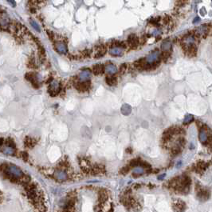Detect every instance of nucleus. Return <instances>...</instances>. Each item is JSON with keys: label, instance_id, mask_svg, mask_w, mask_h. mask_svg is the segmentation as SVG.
Segmentation results:
<instances>
[{"label": "nucleus", "instance_id": "f257e3e1", "mask_svg": "<svg viewBox=\"0 0 212 212\" xmlns=\"http://www.w3.org/2000/svg\"><path fill=\"white\" fill-rule=\"evenodd\" d=\"M25 79L32 84L34 88L39 87V80L38 79V74L34 72H27L25 74Z\"/></svg>", "mask_w": 212, "mask_h": 212}, {"label": "nucleus", "instance_id": "f03ea898", "mask_svg": "<svg viewBox=\"0 0 212 212\" xmlns=\"http://www.w3.org/2000/svg\"><path fill=\"white\" fill-rule=\"evenodd\" d=\"M91 86V82L89 80L87 81H77L74 82V86L75 88L80 92H85L87 91Z\"/></svg>", "mask_w": 212, "mask_h": 212}, {"label": "nucleus", "instance_id": "7ed1b4c3", "mask_svg": "<svg viewBox=\"0 0 212 212\" xmlns=\"http://www.w3.org/2000/svg\"><path fill=\"white\" fill-rule=\"evenodd\" d=\"M60 91H61L60 83L58 82H54V81H53L50 83L48 88V92L51 96H56L59 93Z\"/></svg>", "mask_w": 212, "mask_h": 212}, {"label": "nucleus", "instance_id": "20e7f679", "mask_svg": "<svg viewBox=\"0 0 212 212\" xmlns=\"http://www.w3.org/2000/svg\"><path fill=\"white\" fill-rule=\"evenodd\" d=\"M128 44L132 48H136L139 45V38L135 34H131L128 37Z\"/></svg>", "mask_w": 212, "mask_h": 212}, {"label": "nucleus", "instance_id": "39448f33", "mask_svg": "<svg viewBox=\"0 0 212 212\" xmlns=\"http://www.w3.org/2000/svg\"><path fill=\"white\" fill-rule=\"evenodd\" d=\"M208 165H209L208 163H205L203 161H198L195 166V171L198 174H202L207 170V168L208 167Z\"/></svg>", "mask_w": 212, "mask_h": 212}, {"label": "nucleus", "instance_id": "423d86ee", "mask_svg": "<svg viewBox=\"0 0 212 212\" xmlns=\"http://www.w3.org/2000/svg\"><path fill=\"white\" fill-rule=\"evenodd\" d=\"M96 49H97V52L94 54V58L95 59L102 58L103 56L105 54V53H106V48H105V46L104 44L97 45L96 46Z\"/></svg>", "mask_w": 212, "mask_h": 212}, {"label": "nucleus", "instance_id": "0eeeda50", "mask_svg": "<svg viewBox=\"0 0 212 212\" xmlns=\"http://www.w3.org/2000/svg\"><path fill=\"white\" fill-rule=\"evenodd\" d=\"M173 208L176 212H183L186 209V203L181 200H177L174 203Z\"/></svg>", "mask_w": 212, "mask_h": 212}, {"label": "nucleus", "instance_id": "6e6552de", "mask_svg": "<svg viewBox=\"0 0 212 212\" xmlns=\"http://www.w3.org/2000/svg\"><path fill=\"white\" fill-rule=\"evenodd\" d=\"M8 171L10 173V174L15 177H21L22 175V171L18 168V166H15V165H12L8 168Z\"/></svg>", "mask_w": 212, "mask_h": 212}, {"label": "nucleus", "instance_id": "1a4fd4ad", "mask_svg": "<svg viewBox=\"0 0 212 212\" xmlns=\"http://www.w3.org/2000/svg\"><path fill=\"white\" fill-rule=\"evenodd\" d=\"M209 192L207 190H206L204 188H201L199 187L198 191L197 190V196L198 198H199L202 200H207V199L209 198Z\"/></svg>", "mask_w": 212, "mask_h": 212}, {"label": "nucleus", "instance_id": "9d476101", "mask_svg": "<svg viewBox=\"0 0 212 212\" xmlns=\"http://www.w3.org/2000/svg\"><path fill=\"white\" fill-rule=\"evenodd\" d=\"M105 71V67L103 64H96L92 66V73L95 75H100V74H104Z\"/></svg>", "mask_w": 212, "mask_h": 212}, {"label": "nucleus", "instance_id": "9b49d317", "mask_svg": "<svg viewBox=\"0 0 212 212\" xmlns=\"http://www.w3.org/2000/svg\"><path fill=\"white\" fill-rule=\"evenodd\" d=\"M55 50L61 54H65L67 52V46L63 42H57L55 44Z\"/></svg>", "mask_w": 212, "mask_h": 212}, {"label": "nucleus", "instance_id": "f8f14e48", "mask_svg": "<svg viewBox=\"0 0 212 212\" xmlns=\"http://www.w3.org/2000/svg\"><path fill=\"white\" fill-rule=\"evenodd\" d=\"M105 82L110 86H116L117 84V78L114 75H110V74H109L105 78Z\"/></svg>", "mask_w": 212, "mask_h": 212}, {"label": "nucleus", "instance_id": "ddd939ff", "mask_svg": "<svg viewBox=\"0 0 212 212\" xmlns=\"http://www.w3.org/2000/svg\"><path fill=\"white\" fill-rule=\"evenodd\" d=\"M109 54L113 56H121L124 54V49L120 47H113L111 48Z\"/></svg>", "mask_w": 212, "mask_h": 212}, {"label": "nucleus", "instance_id": "4468645a", "mask_svg": "<svg viewBox=\"0 0 212 212\" xmlns=\"http://www.w3.org/2000/svg\"><path fill=\"white\" fill-rule=\"evenodd\" d=\"M105 71L109 74H110V75H114V74H116L117 72L116 67L111 63L107 65V66L105 67Z\"/></svg>", "mask_w": 212, "mask_h": 212}, {"label": "nucleus", "instance_id": "2eb2a0df", "mask_svg": "<svg viewBox=\"0 0 212 212\" xmlns=\"http://www.w3.org/2000/svg\"><path fill=\"white\" fill-rule=\"evenodd\" d=\"M55 178H57L58 180L63 181V180H65L67 178V175H66V174L64 171H58L57 172L55 173Z\"/></svg>", "mask_w": 212, "mask_h": 212}, {"label": "nucleus", "instance_id": "dca6fc26", "mask_svg": "<svg viewBox=\"0 0 212 212\" xmlns=\"http://www.w3.org/2000/svg\"><path fill=\"white\" fill-rule=\"evenodd\" d=\"M207 139H208V135L207 133V130H201L200 133H199V140H200L201 142L204 143L207 141Z\"/></svg>", "mask_w": 212, "mask_h": 212}, {"label": "nucleus", "instance_id": "f3484780", "mask_svg": "<svg viewBox=\"0 0 212 212\" xmlns=\"http://www.w3.org/2000/svg\"><path fill=\"white\" fill-rule=\"evenodd\" d=\"M131 110H132V108L128 104H124L121 107V113L124 115H128L131 113Z\"/></svg>", "mask_w": 212, "mask_h": 212}, {"label": "nucleus", "instance_id": "a211bd4d", "mask_svg": "<svg viewBox=\"0 0 212 212\" xmlns=\"http://www.w3.org/2000/svg\"><path fill=\"white\" fill-rule=\"evenodd\" d=\"M144 168L140 167V166H137L133 170L132 174H134V175H141V174H144Z\"/></svg>", "mask_w": 212, "mask_h": 212}, {"label": "nucleus", "instance_id": "6ab92c4d", "mask_svg": "<svg viewBox=\"0 0 212 212\" xmlns=\"http://www.w3.org/2000/svg\"><path fill=\"white\" fill-rule=\"evenodd\" d=\"M171 56V52L170 51H163V53H162L160 54V59L163 60L164 62H167V60L169 59V57Z\"/></svg>", "mask_w": 212, "mask_h": 212}, {"label": "nucleus", "instance_id": "aec40b11", "mask_svg": "<svg viewBox=\"0 0 212 212\" xmlns=\"http://www.w3.org/2000/svg\"><path fill=\"white\" fill-rule=\"evenodd\" d=\"M171 42H169L168 41H166V42H163V44L161 46V49L163 50L164 51H167L171 49Z\"/></svg>", "mask_w": 212, "mask_h": 212}, {"label": "nucleus", "instance_id": "412c9836", "mask_svg": "<svg viewBox=\"0 0 212 212\" xmlns=\"http://www.w3.org/2000/svg\"><path fill=\"white\" fill-rule=\"evenodd\" d=\"M3 152L6 154L11 155V154H14V149L12 148L11 147H5L3 149Z\"/></svg>", "mask_w": 212, "mask_h": 212}, {"label": "nucleus", "instance_id": "4be33fe9", "mask_svg": "<svg viewBox=\"0 0 212 212\" xmlns=\"http://www.w3.org/2000/svg\"><path fill=\"white\" fill-rule=\"evenodd\" d=\"M27 66L29 68H35L36 67V63H35V59L34 57H31L29 59L28 63H27Z\"/></svg>", "mask_w": 212, "mask_h": 212}, {"label": "nucleus", "instance_id": "5701e85b", "mask_svg": "<svg viewBox=\"0 0 212 212\" xmlns=\"http://www.w3.org/2000/svg\"><path fill=\"white\" fill-rule=\"evenodd\" d=\"M160 20H161V18L158 17V18H151L150 21H149V23H150L151 24H152L153 26L158 27L159 26V22Z\"/></svg>", "mask_w": 212, "mask_h": 212}, {"label": "nucleus", "instance_id": "b1692460", "mask_svg": "<svg viewBox=\"0 0 212 212\" xmlns=\"http://www.w3.org/2000/svg\"><path fill=\"white\" fill-rule=\"evenodd\" d=\"M187 3H188V0H177L176 2V7H183Z\"/></svg>", "mask_w": 212, "mask_h": 212}, {"label": "nucleus", "instance_id": "393cba45", "mask_svg": "<svg viewBox=\"0 0 212 212\" xmlns=\"http://www.w3.org/2000/svg\"><path fill=\"white\" fill-rule=\"evenodd\" d=\"M127 67H128V65L126 64V63H123V64H121V66H120V73H121V74H124V72L126 71V70H127Z\"/></svg>", "mask_w": 212, "mask_h": 212}, {"label": "nucleus", "instance_id": "a878e982", "mask_svg": "<svg viewBox=\"0 0 212 212\" xmlns=\"http://www.w3.org/2000/svg\"><path fill=\"white\" fill-rule=\"evenodd\" d=\"M91 52H92V51H90V50H85V51H83L82 52V54L83 57L88 58V57H89V56H90Z\"/></svg>", "mask_w": 212, "mask_h": 212}, {"label": "nucleus", "instance_id": "bb28decb", "mask_svg": "<svg viewBox=\"0 0 212 212\" xmlns=\"http://www.w3.org/2000/svg\"><path fill=\"white\" fill-rule=\"evenodd\" d=\"M193 120V116L192 115H187L184 118V123H189L190 122H191Z\"/></svg>", "mask_w": 212, "mask_h": 212}, {"label": "nucleus", "instance_id": "cd10ccee", "mask_svg": "<svg viewBox=\"0 0 212 212\" xmlns=\"http://www.w3.org/2000/svg\"><path fill=\"white\" fill-rule=\"evenodd\" d=\"M46 33L48 35L49 39H50L51 41H54V34L53 33V31H51V30H47Z\"/></svg>", "mask_w": 212, "mask_h": 212}, {"label": "nucleus", "instance_id": "c85d7f7f", "mask_svg": "<svg viewBox=\"0 0 212 212\" xmlns=\"http://www.w3.org/2000/svg\"><path fill=\"white\" fill-rule=\"evenodd\" d=\"M30 23H31V25H32V27H33L35 30H37L38 32H40V28H39V27L38 26V25L36 24V23H35V22H34L33 20H30Z\"/></svg>", "mask_w": 212, "mask_h": 212}, {"label": "nucleus", "instance_id": "c756f323", "mask_svg": "<svg viewBox=\"0 0 212 212\" xmlns=\"http://www.w3.org/2000/svg\"><path fill=\"white\" fill-rule=\"evenodd\" d=\"M7 2H8L10 5H12V7H15V6H16V3H15V0H7Z\"/></svg>", "mask_w": 212, "mask_h": 212}, {"label": "nucleus", "instance_id": "7c9ffc66", "mask_svg": "<svg viewBox=\"0 0 212 212\" xmlns=\"http://www.w3.org/2000/svg\"><path fill=\"white\" fill-rule=\"evenodd\" d=\"M44 1H45V0H36V3H38V4H40V3H44Z\"/></svg>", "mask_w": 212, "mask_h": 212}, {"label": "nucleus", "instance_id": "2f4dec72", "mask_svg": "<svg viewBox=\"0 0 212 212\" xmlns=\"http://www.w3.org/2000/svg\"><path fill=\"white\" fill-rule=\"evenodd\" d=\"M164 177H165V174H163L161 176H159V177H158V179H162Z\"/></svg>", "mask_w": 212, "mask_h": 212}, {"label": "nucleus", "instance_id": "473e14b6", "mask_svg": "<svg viewBox=\"0 0 212 212\" xmlns=\"http://www.w3.org/2000/svg\"><path fill=\"white\" fill-rule=\"evenodd\" d=\"M196 18V19H195V20H194V23H196L197 21H199V18H198V17H197V18Z\"/></svg>", "mask_w": 212, "mask_h": 212}]
</instances>
